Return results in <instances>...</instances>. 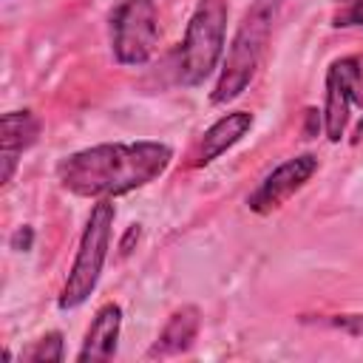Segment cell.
<instances>
[{"label":"cell","instance_id":"obj_1","mask_svg":"<svg viewBox=\"0 0 363 363\" xmlns=\"http://www.w3.org/2000/svg\"><path fill=\"white\" fill-rule=\"evenodd\" d=\"M170 162L173 147L164 142H105L65 156L57 164V182L79 199H116L156 182Z\"/></svg>","mask_w":363,"mask_h":363},{"label":"cell","instance_id":"obj_2","mask_svg":"<svg viewBox=\"0 0 363 363\" xmlns=\"http://www.w3.org/2000/svg\"><path fill=\"white\" fill-rule=\"evenodd\" d=\"M281 9H284V0H252L247 6L244 17H241V23H238V28L233 34V43H230V48L224 54L216 88L210 94L213 105L233 102L252 82Z\"/></svg>","mask_w":363,"mask_h":363},{"label":"cell","instance_id":"obj_3","mask_svg":"<svg viewBox=\"0 0 363 363\" xmlns=\"http://www.w3.org/2000/svg\"><path fill=\"white\" fill-rule=\"evenodd\" d=\"M113 201L111 199H96V204L91 207V216L85 221V230L79 235V247L74 255V264L68 269V278L62 284V292L57 298L60 309H77L82 306L91 292L99 284L105 258H108V247H111V233H113Z\"/></svg>","mask_w":363,"mask_h":363},{"label":"cell","instance_id":"obj_4","mask_svg":"<svg viewBox=\"0 0 363 363\" xmlns=\"http://www.w3.org/2000/svg\"><path fill=\"white\" fill-rule=\"evenodd\" d=\"M227 34V0H199L179 48L176 74L187 88L201 85L221 62Z\"/></svg>","mask_w":363,"mask_h":363},{"label":"cell","instance_id":"obj_5","mask_svg":"<svg viewBox=\"0 0 363 363\" xmlns=\"http://www.w3.org/2000/svg\"><path fill=\"white\" fill-rule=\"evenodd\" d=\"M159 45L156 0H122L111 14V51L119 65H145Z\"/></svg>","mask_w":363,"mask_h":363},{"label":"cell","instance_id":"obj_6","mask_svg":"<svg viewBox=\"0 0 363 363\" xmlns=\"http://www.w3.org/2000/svg\"><path fill=\"white\" fill-rule=\"evenodd\" d=\"M360 102V57L332 60L326 68V96H323V133L329 142H340L352 105Z\"/></svg>","mask_w":363,"mask_h":363},{"label":"cell","instance_id":"obj_7","mask_svg":"<svg viewBox=\"0 0 363 363\" xmlns=\"http://www.w3.org/2000/svg\"><path fill=\"white\" fill-rule=\"evenodd\" d=\"M315 173H318V156H312V153L292 156V159L281 162L278 167H272L258 182V187L247 196V207L258 216H269L272 210L286 204Z\"/></svg>","mask_w":363,"mask_h":363},{"label":"cell","instance_id":"obj_8","mask_svg":"<svg viewBox=\"0 0 363 363\" xmlns=\"http://www.w3.org/2000/svg\"><path fill=\"white\" fill-rule=\"evenodd\" d=\"M40 130H43V122L34 111H9L0 116V162H3L0 182L3 184L11 182L20 156L40 139Z\"/></svg>","mask_w":363,"mask_h":363},{"label":"cell","instance_id":"obj_9","mask_svg":"<svg viewBox=\"0 0 363 363\" xmlns=\"http://www.w3.org/2000/svg\"><path fill=\"white\" fill-rule=\"evenodd\" d=\"M252 113L250 111H233L216 119L199 139L196 153H193V167H207L218 156H224L233 145H238L250 130H252Z\"/></svg>","mask_w":363,"mask_h":363},{"label":"cell","instance_id":"obj_10","mask_svg":"<svg viewBox=\"0 0 363 363\" xmlns=\"http://www.w3.org/2000/svg\"><path fill=\"white\" fill-rule=\"evenodd\" d=\"M119 329H122V306L119 303H102L85 332L82 349L77 352L79 363H105L116 354L119 343Z\"/></svg>","mask_w":363,"mask_h":363},{"label":"cell","instance_id":"obj_11","mask_svg":"<svg viewBox=\"0 0 363 363\" xmlns=\"http://www.w3.org/2000/svg\"><path fill=\"white\" fill-rule=\"evenodd\" d=\"M199 329H201V312L196 306H179L167 323L162 326V332L156 335L153 346L147 349V357H170V354H182L187 352L196 337H199Z\"/></svg>","mask_w":363,"mask_h":363},{"label":"cell","instance_id":"obj_12","mask_svg":"<svg viewBox=\"0 0 363 363\" xmlns=\"http://www.w3.org/2000/svg\"><path fill=\"white\" fill-rule=\"evenodd\" d=\"M60 363L65 360V343L60 332H45L20 352V363Z\"/></svg>","mask_w":363,"mask_h":363},{"label":"cell","instance_id":"obj_13","mask_svg":"<svg viewBox=\"0 0 363 363\" xmlns=\"http://www.w3.org/2000/svg\"><path fill=\"white\" fill-rule=\"evenodd\" d=\"M326 323L335 326V329H343V332H349L354 337H363V312H354V315H332V318H326Z\"/></svg>","mask_w":363,"mask_h":363},{"label":"cell","instance_id":"obj_14","mask_svg":"<svg viewBox=\"0 0 363 363\" xmlns=\"http://www.w3.org/2000/svg\"><path fill=\"white\" fill-rule=\"evenodd\" d=\"M335 26H337V28H346V26H363V0H349L346 9L335 17Z\"/></svg>","mask_w":363,"mask_h":363},{"label":"cell","instance_id":"obj_15","mask_svg":"<svg viewBox=\"0 0 363 363\" xmlns=\"http://www.w3.org/2000/svg\"><path fill=\"white\" fill-rule=\"evenodd\" d=\"M31 241H34V230L26 224L11 235V250H31Z\"/></svg>","mask_w":363,"mask_h":363},{"label":"cell","instance_id":"obj_16","mask_svg":"<svg viewBox=\"0 0 363 363\" xmlns=\"http://www.w3.org/2000/svg\"><path fill=\"white\" fill-rule=\"evenodd\" d=\"M352 142H354V145H360V142H363V119L357 122V128H354V136H352Z\"/></svg>","mask_w":363,"mask_h":363},{"label":"cell","instance_id":"obj_17","mask_svg":"<svg viewBox=\"0 0 363 363\" xmlns=\"http://www.w3.org/2000/svg\"><path fill=\"white\" fill-rule=\"evenodd\" d=\"M360 102H363V57H360Z\"/></svg>","mask_w":363,"mask_h":363},{"label":"cell","instance_id":"obj_18","mask_svg":"<svg viewBox=\"0 0 363 363\" xmlns=\"http://www.w3.org/2000/svg\"><path fill=\"white\" fill-rule=\"evenodd\" d=\"M337 3H349V0H337Z\"/></svg>","mask_w":363,"mask_h":363}]
</instances>
